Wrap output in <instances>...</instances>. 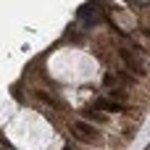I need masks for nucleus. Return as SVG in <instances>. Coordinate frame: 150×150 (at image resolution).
Instances as JSON below:
<instances>
[{
    "mask_svg": "<svg viewBox=\"0 0 150 150\" xmlns=\"http://www.w3.org/2000/svg\"><path fill=\"white\" fill-rule=\"evenodd\" d=\"M119 58H121L124 69H127L134 79H142V76H145V63L140 61V55H137L134 50H129V47H119Z\"/></svg>",
    "mask_w": 150,
    "mask_h": 150,
    "instance_id": "f257e3e1",
    "label": "nucleus"
},
{
    "mask_svg": "<svg viewBox=\"0 0 150 150\" xmlns=\"http://www.w3.org/2000/svg\"><path fill=\"white\" fill-rule=\"evenodd\" d=\"M71 132H74V137L82 140V142H98V140H100V132H98L92 124H84V121H74V124H71Z\"/></svg>",
    "mask_w": 150,
    "mask_h": 150,
    "instance_id": "f03ea898",
    "label": "nucleus"
},
{
    "mask_svg": "<svg viewBox=\"0 0 150 150\" xmlns=\"http://www.w3.org/2000/svg\"><path fill=\"white\" fill-rule=\"evenodd\" d=\"M95 108L103 113V111H108V113H121V111H127V105H121V103H116V100H111V98H98L95 100Z\"/></svg>",
    "mask_w": 150,
    "mask_h": 150,
    "instance_id": "7ed1b4c3",
    "label": "nucleus"
},
{
    "mask_svg": "<svg viewBox=\"0 0 150 150\" xmlns=\"http://www.w3.org/2000/svg\"><path fill=\"white\" fill-rule=\"evenodd\" d=\"M34 95H37V100H42V103H45V105H50V108H61V111L66 108L58 98H53V95H50V92H45V90H37Z\"/></svg>",
    "mask_w": 150,
    "mask_h": 150,
    "instance_id": "20e7f679",
    "label": "nucleus"
},
{
    "mask_svg": "<svg viewBox=\"0 0 150 150\" xmlns=\"http://www.w3.org/2000/svg\"><path fill=\"white\" fill-rule=\"evenodd\" d=\"M84 116H87V119H92V121H98V124H100V121L105 124V116H103L100 111H84Z\"/></svg>",
    "mask_w": 150,
    "mask_h": 150,
    "instance_id": "39448f33",
    "label": "nucleus"
},
{
    "mask_svg": "<svg viewBox=\"0 0 150 150\" xmlns=\"http://www.w3.org/2000/svg\"><path fill=\"white\" fill-rule=\"evenodd\" d=\"M103 84H105V87H116V74H111V71H108V74L103 76Z\"/></svg>",
    "mask_w": 150,
    "mask_h": 150,
    "instance_id": "423d86ee",
    "label": "nucleus"
},
{
    "mask_svg": "<svg viewBox=\"0 0 150 150\" xmlns=\"http://www.w3.org/2000/svg\"><path fill=\"white\" fill-rule=\"evenodd\" d=\"M142 34H145V37H150V26H142Z\"/></svg>",
    "mask_w": 150,
    "mask_h": 150,
    "instance_id": "0eeeda50",
    "label": "nucleus"
}]
</instances>
